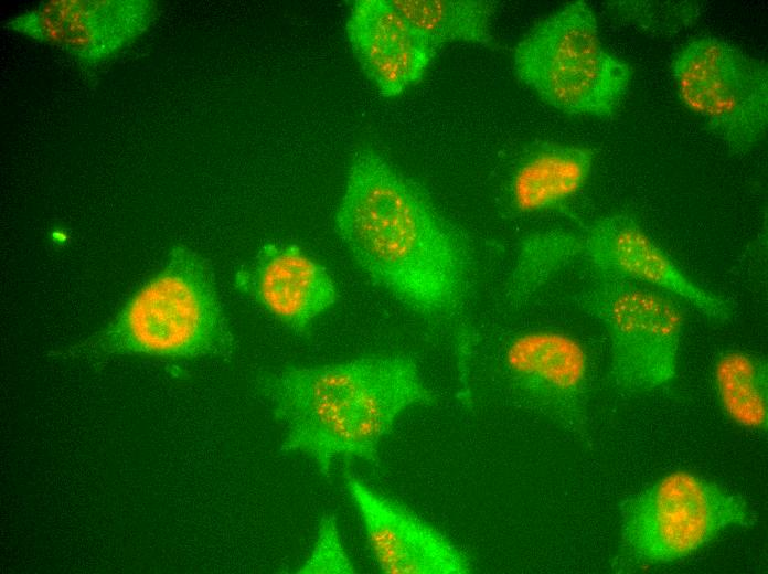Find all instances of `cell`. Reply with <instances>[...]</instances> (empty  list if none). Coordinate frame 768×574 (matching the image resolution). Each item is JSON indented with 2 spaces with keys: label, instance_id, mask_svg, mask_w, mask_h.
I'll return each instance as SVG.
<instances>
[{
  "label": "cell",
  "instance_id": "obj_16",
  "mask_svg": "<svg viewBox=\"0 0 768 574\" xmlns=\"http://www.w3.org/2000/svg\"><path fill=\"white\" fill-rule=\"evenodd\" d=\"M402 15L437 50L447 43L483 46L492 41L495 3L487 0H392Z\"/></svg>",
  "mask_w": 768,
  "mask_h": 574
},
{
  "label": "cell",
  "instance_id": "obj_10",
  "mask_svg": "<svg viewBox=\"0 0 768 574\" xmlns=\"http://www.w3.org/2000/svg\"><path fill=\"white\" fill-rule=\"evenodd\" d=\"M346 491L363 524L372 556L387 574H468L469 557L442 532L378 493L352 474Z\"/></svg>",
  "mask_w": 768,
  "mask_h": 574
},
{
  "label": "cell",
  "instance_id": "obj_15",
  "mask_svg": "<svg viewBox=\"0 0 768 574\" xmlns=\"http://www.w3.org/2000/svg\"><path fill=\"white\" fill-rule=\"evenodd\" d=\"M713 381L730 421L751 431H767L768 365L762 355L742 350L723 352L714 364Z\"/></svg>",
  "mask_w": 768,
  "mask_h": 574
},
{
  "label": "cell",
  "instance_id": "obj_18",
  "mask_svg": "<svg viewBox=\"0 0 768 574\" xmlns=\"http://www.w3.org/2000/svg\"><path fill=\"white\" fill-rule=\"evenodd\" d=\"M355 572L343 545L337 518L333 514H324L320 520L314 544L296 573L353 574Z\"/></svg>",
  "mask_w": 768,
  "mask_h": 574
},
{
  "label": "cell",
  "instance_id": "obj_3",
  "mask_svg": "<svg viewBox=\"0 0 768 574\" xmlns=\"http://www.w3.org/2000/svg\"><path fill=\"white\" fill-rule=\"evenodd\" d=\"M233 347L211 266L192 248L177 245L107 325L56 355L76 361L132 354L192 359L226 355Z\"/></svg>",
  "mask_w": 768,
  "mask_h": 574
},
{
  "label": "cell",
  "instance_id": "obj_6",
  "mask_svg": "<svg viewBox=\"0 0 768 574\" xmlns=\"http://www.w3.org/2000/svg\"><path fill=\"white\" fill-rule=\"evenodd\" d=\"M755 522L742 496L684 470L663 476L620 504L622 548L650 565L684 559L721 532Z\"/></svg>",
  "mask_w": 768,
  "mask_h": 574
},
{
  "label": "cell",
  "instance_id": "obj_9",
  "mask_svg": "<svg viewBox=\"0 0 768 574\" xmlns=\"http://www.w3.org/2000/svg\"><path fill=\"white\" fill-rule=\"evenodd\" d=\"M584 254L593 272L615 274L665 291L715 322L732 320L733 309L719 295L691 279L626 211L595 220L583 233Z\"/></svg>",
  "mask_w": 768,
  "mask_h": 574
},
{
  "label": "cell",
  "instance_id": "obj_4",
  "mask_svg": "<svg viewBox=\"0 0 768 574\" xmlns=\"http://www.w3.org/2000/svg\"><path fill=\"white\" fill-rule=\"evenodd\" d=\"M518 78L553 108L608 118L628 89L632 71L601 42L597 18L582 0L538 22L514 47Z\"/></svg>",
  "mask_w": 768,
  "mask_h": 574
},
{
  "label": "cell",
  "instance_id": "obj_8",
  "mask_svg": "<svg viewBox=\"0 0 768 574\" xmlns=\"http://www.w3.org/2000/svg\"><path fill=\"white\" fill-rule=\"evenodd\" d=\"M510 392L525 406L582 432L587 419L589 362L582 343L556 330L514 334L501 359Z\"/></svg>",
  "mask_w": 768,
  "mask_h": 574
},
{
  "label": "cell",
  "instance_id": "obj_7",
  "mask_svg": "<svg viewBox=\"0 0 768 574\" xmlns=\"http://www.w3.org/2000/svg\"><path fill=\"white\" fill-rule=\"evenodd\" d=\"M684 106L736 152L764 139L768 123V71L765 64L719 38L686 42L671 61Z\"/></svg>",
  "mask_w": 768,
  "mask_h": 574
},
{
  "label": "cell",
  "instance_id": "obj_2",
  "mask_svg": "<svg viewBox=\"0 0 768 574\" xmlns=\"http://www.w3.org/2000/svg\"><path fill=\"white\" fill-rule=\"evenodd\" d=\"M260 386L285 429L279 450L307 455L326 477L337 458L376 463L397 418L435 402L417 361L403 353L288 366Z\"/></svg>",
  "mask_w": 768,
  "mask_h": 574
},
{
  "label": "cell",
  "instance_id": "obj_11",
  "mask_svg": "<svg viewBox=\"0 0 768 574\" xmlns=\"http://www.w3.org/2000/svg\"><path fill=\"white\" fill-rule=\"evenodd\" d=\"M345 32L361 70L387 98L418 84L438 52L392 0L354 1Z\"/></svg>",
  "mask_w": 768,
  "mask_h": 574
},
{
  "label": "cell",
  "instance_id": "obj_14",
  "mask_svg": "<svg viewBox=\"0 0 768 574\" xmlns=\"http://www.w3.org/2000/svg\"><path fill=\"white\" fill-rule=\"evenodd\" d=\"M583 234L551 228L525 234L519 242L506 278L504 304L519 310L562 269L583 258Z\"/></svg>",
  "mask_w": 768,
  "mask_h": 574
},
{
  "label": "cell",
  "instance_id": "obj_12",
  "mask_svg": "<svg viewBox=\"0 0 768 574\" xmlns=\"http://www.w3.org/2000/svg\"><path fill=\"white\" fill-rule=\"evenodd\" d=\"M237 285L266 312L296 332H305L338 300L328 268L292 243L260 247Z\"/></svg>",
  "mask_w": 768,
  "mask_h": 574
},
{
  "label": "cell",
  "instance_id": "obj_17",
  "mask_svg": "<svg viewBox=\"0 0 768 574\" xmlns=\"http://www.w3.org/2000/svg\"><path fill=\"white\" fill-rule=\"evenodd\" d=\"M607 7L619 20L660 35L678 33L700 17L693 1H611Z\"/></svg>",
  "mask_w": 768,
  "mask_h": 574
},
{
  "label": "cell",
  "instance_id": "obj_5",
  "mask_svg": "<svg viewBox=\"0 0 768 574\" xmlns=\"http://www.w3.org/2000/svg\"><path fill=\"white\" fill-rule=\"evenodd\" d=\"M610 342V385L629 395L657 391L678 374L683 301L660 289L604 272L575 296Z\"/></svg>",
  "mask_w": 768,
  "mask_h": 574
},
{
  "label": "cell",
  "instance_id": "obj_1",
  "mask_svg": "<svg viewBox=\"0 0 768 574\" xmlns=\"http://www.w3.org/2000/svg\"><path fill=\"white\" fill-rule=\"evenodd\" d=\"M334 222L363 274L449 339L469 396L477 337L476 257L467 235L417 182L371 148L351 158Z\"/></svg>",
  "mask_w": 768,
  "mask_h": 574
},
{
  "label": "cell",
  "instance_id": "obj_13",
  "mask_svg": "<svg viewBox=\"0 0 768 574\" xmlns=\"http://www.w3.org/2000/svg\"><path fill=\"white\" fill-rule=\"evenodd\" d=\"M595 153L584 146L541 141L521 155L511 172L508 198L521 214L554 209L587 183Z\"/></svg>",
  "mask_w": 768,
  "mask_h": 574
}]
</instances>
